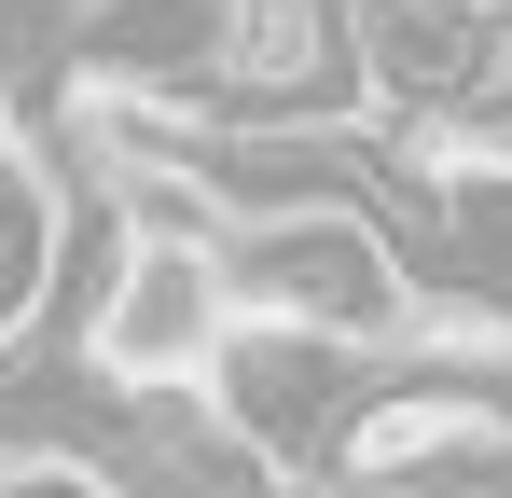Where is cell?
Segmentation results:
<instances>
[{
	"label": "cell",
	"instance_id": "3",
	"mask_svg": "<svg viewBox=\"0 0 512 498\" xmlns=\"http://www.w3.org/2000/svg\"><path fill=\"white\" fill-rule=\"evenodd\" d=\"M236 332V277H222V236H125L111 222V277L84 305V360L97 388H194Z\"/></svg>",
	"mask_w": 512,
	"mask_h": 498
},
{
	"label": "cell",
	"instance_id": "1",
	"mask_svg": "<svg viewBox=\"0 0 512 498\" xmlns=\"http://www.w3.org/2000/svg\"><path fill=\"white\" fill-rule=\"evenodd\" d=\"M222 277H236V319L333 332V346H360V360L402 332V291H416V263L374 236L360 194H277V208H236V222H222Z\"/></svg>",
	"mask_w": 512,
	"mask_h": 498
},
{
	"label": "cell",
	"instance_id": "2",
	"mask_svg": "<svg viewBox=\"0 0 512 498\" xmlns=\"http://www.w3.org/2000/svg\"><path fill=\"white\" fill-rule=\"evenodd\" d=\"M319 485H512V374H457V360H402L360 374L333 429L305 443Z\"/></svg>",
	"mask_w": 512,
	"mask_h": 498
},
{
	"label": "cell",
	"instance_id": "4",
	"mask_svg": "<svg viewBox=\"0 0 512 498\" xmlns=\"http://www.w3.org/2000/svg\"><path fill=\"white\" fill-rule=\"evenodd\" d=\"M208 111L194 125H222V139H250V125H319V97H346V14L333 0H222L208 14Z\"/></svg>",
	"mask_w": 512,
	"mask_h": 498
}]
</instances>
